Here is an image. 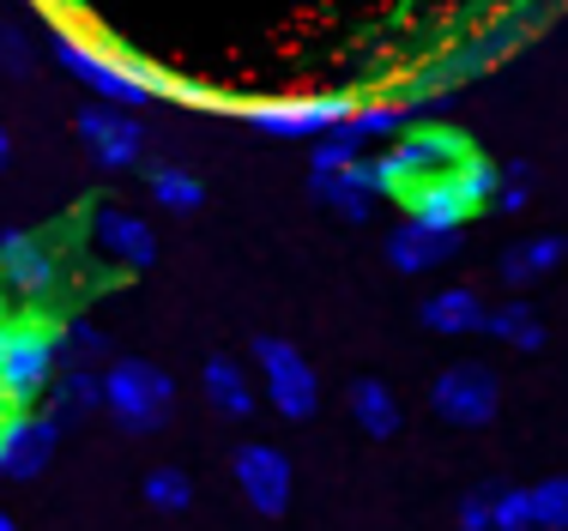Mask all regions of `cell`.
<instances>
[{"mask_svg":"<svg viewBox=\"0 0 568 531\" xmlns=\"http://www.w3.org/2000/svg\"><path fill=\"white\" fill-rule=\"evenodd\" d=\"M429 405L454 429H484L496 417V405H503V387H496V375L484 362H448L436 375V387H429Z\"/></svg>","mask_w":568,"mask_h":531,"instance_id":"277c9868","label":"cell"},{"mask_svg":"<svg viewBox=\"0 0 568 531\" xmlns=\"http://www.w3.org/2000/svg\"><path fill=\"white\" fill-rule=\"evenodd\" d=\"M254 362H261V387H266V399L278 405L291 423H303V417H315V405H321V380L315 369H308V357L296 345H284V338H261L254 345Z\"/></svg>","mask_w":568,"mask_h":531,"instance_id":"3957f363","label":"cell"},{"mask_svg":"<svg viewBox=\"0 0 568 531\" xmlns=\"http://www.w3.org/2000/svg\"><path fill=\"white\" fill-rule=\"evenodd\" d=\"M55 441H61V423H55V417L12 411L7 429H0V478H12V483L43 478L49 459H55Z\"/></svg>","mask_w":568,"mask_h":531,"instance_id":"8992f818","label":"cell"},{"mask_svg":"<svg viewBox=\"0 0 568 531\" xmlns=\"http://www.w3.org/2000/svg\"><path fill=\"white\" fill-rule=\"evenodd\" d=\"M91 411H103V375H91V369L55 375V387H49V417L67 429V423H85Z\"/></svg>","mask_w":568,"mask_h":531,"instance_id":"ba28073f","label":"cell"},{"mask_svg":"<svg viewBox=\"0 0 568 531\" xmlns=\"http://www.w3.org/2000/svg\"><path fill=\"white\" fill-rule=\"evenodd\" d=\"M55 357L61 338L43 320H7L0 326V387L19 411H31V399L43 387H55Z\"/></svg>","mask_w":568,"mask_h":531,"instance_id":"6da1fadb","label":"cell"},{"mask_svg":"<svg viewBox=\"0 0 568 531\" xmlns=\"http://www.w3.org/2000/svg\"><path fill=\"white\" fill-rule=\"evenodd\" d=\"M526 531H568V478L526 489Z\"/></svg>","mask_w":568,"mask_h":531,"instance_id":"4fadbf2b","label":"cell"},{"mask_svg":"<svg viewBox=\"0 0 568 531\" xmlns=\"http://www.w3.org/2000/svg\"><path fill=\"white\" fill-rule=\"evenodd\" d=\"M230 471H236V489L248 496V508H254V513L278 520V513L291 508V489H296V478H291V459H284L278 447H266V441L236 447Z\"/></svg>","mask_w":568,"mask_h":531,"instance_id":"5b68a950","label":"cell"},{"mask_svg":"<svg viewBox=\"0 0 568 531\" xmlns=\"http://www.w3.org/2000/svg\"><path fill=\"white\" fill-rule=\"evenodd\" d=\"M484 320H490V315H484V303L471 290H448V296H436V303L424 308V326H429V333H448V338L454 333H478Z\"/></svg>","mask_w":568,"mask_h":531,"instance_id":"8fae6325","label":"cell"},{"mask_svg":"<svg viewBox=\"0 0 568 531\" xmlns=\"http://www.w3.org/2000/svg\"><path fill=\"white\" fill-rule=\"evenodd\" d=\"M448 248H454V229H442V224H412V229H399V236H394V261L405 272L436 266Z\"/></svg>","mask_w":568,"mask_h":531,"instance_id":"30bf717a","label":"cell"},{"mask_svg":"<svg viewBox=\"0 0 568 531\" xmlns=\"http://www.w3.org/2000/svg\"><path fill=\"white\" fill-rule=\"evenodd\" d=\"M79 127H85V140L103 145L110 163H128L133 152H140V127H133L128 115H103V109H91V115H79Z\"/></svg>","mask_w":568,"mask_h":531,"instance_id":"7c38bea8","label":"cell"},{"mask_svg":"<svg viewBox=\"0 0 568 531\" xmlns=\"http://www.w3.org/2000/svg\"><path fill=\"white\" fill-rule=\"evenodd\" d=\"M351 417H357V429L375 435V441L399 435V399H394V387H382V380H357V387H351Z\"/></svg>","mask_w":568,"mask_h":531,"instance_id":"9c48e42d","label":"cell"},{"mask_svg":"<svg viewBox=\"0 0 568 531\" xmlns=\"http://www.w3.org/2000/svg\"><path fill=\"white\" fill-rule=\"evenodd\" d=\"M158 194H164L170 206L182 212V206H194V200H200V187H194V182H182V175H158Z\"/></svg>","mask_w":568,"mask_h":531,"instance_id":"ac0fdd59","label":"cell"},{"mask_svg":"<svg viewBox=\"0 0 568 531\" xmlns=\"http://www.w3.org/2000/svg\"><path fill=\"white\" fill-rule=\"evenodd\" d=\"M170 405H175V387H170L164 369H152V362H133L128 357V362H115V369L103 375V411H110L128 435L164 429Z\"/></svg>","mask_w":568,"mask_h":531,"instance_id":"7a4b0ae2","label":"cell"},{"mask_svg":"<svg viewBox=\"0 0 568 531\" xmlns=\"http://www.w3.org/2000/svg\"><path fill=\"white\" fill-rule=\"evenodd\" d=\"M459 531H496V489H478V496L459 501Z\"/></svg>","mask_w":568,"mask_h":531,"instance_id":"e0dca14e","label":"cell"},{"mask_svg":"<svg viewBox=\"0 0 568 531\" xmlns=\"http://www.w3.org/2000/svg\"><path fill=\"white\" fill-rule=\"evenodd\" d=\"M484 326H490V333L503 338V345H514V350H538V345H545V326H538V315H532L526 303L496 308V315L484 320Z\"/></svg>","mask_w":568,"mask_h":531,"instance_id":"9a60e30c","label":"cell"},{"mask_svg":"<svg viewBox=\"0 0 568 531\" xmlns=\"http://www.w3.org/2000/svg\"><path fill=\"white\" fill-rule=\"evenodd\" d=\"M0 157H7V133H0Z\"/></svg>","mask_w":568,"mask_h":531,"instance_id":"ffe728a7","label":"cell"},{"mask_svg":"<svg viewBox=\"0 0 568 531\" xmlns=\"http://www.w3.org/2000/svg\"><path fill=\"white\" fill-rule=\"evenodd\" d=\"M98 236L110 242V254H121V261H140V266L152 261V236H145V224L128 217V212H103Z\"/></svg>","mask_w":568,"mask_h":531,"instance_id":"5bb4252c","label":"cell"},{"mask_svg":"<svg viewBox=\"0 0 568 531\" xmlns=\"http://www.w3.org/2000/svg\"><path fill=\"white\" fill-rule=\"evenodd\" d=\"M145 501H152L158 513H187V501H194V478H187L182 466H158L152 478H145Z\"/></svg>","mask_w":568,"mask_h":531,"instance_id":"2e32d148","label":"cell"},{"mask_svg":"<svg viewBox=\"0 0 568 531\" xmlns=\"http://www.w3.org/2000/svg\"><path fill=\"white\" fill-rule=\"evenodd\" d=\"M0 531H19V525H12V513H7V508H0Z\"/></svg>","mask_w":568,"mask_h":531,"instance_id":"d6986e66","label":"cell"},{"mask_svg":"<svg viewBox=\"0 0 568 531\" xmlns=\"http://www.w3.org/2000/svg\"><path fill=\"white\" fill-rule=\"evenodd\" d=\"M200 387H206V405L219 417H254V399H261V392H254V380H248V369H242L236 357H212L206 362V375H200Z\"/></svg>","mask_w":568,"mask_h":531,"instance_id":"52a82bcc","label":"cell"}]
</instances>
